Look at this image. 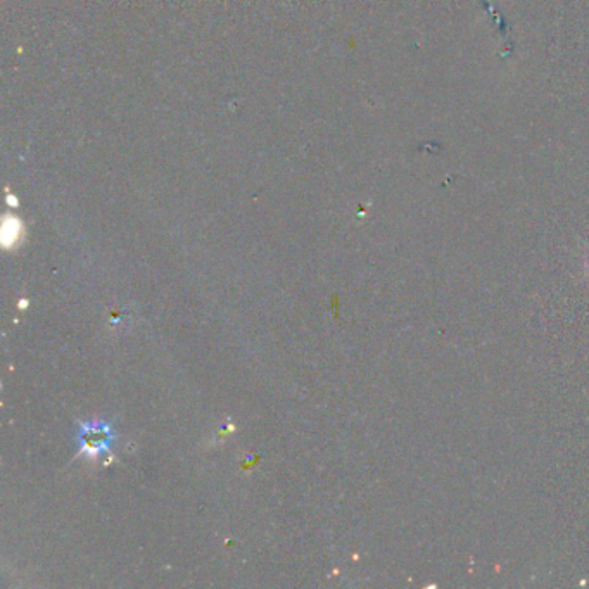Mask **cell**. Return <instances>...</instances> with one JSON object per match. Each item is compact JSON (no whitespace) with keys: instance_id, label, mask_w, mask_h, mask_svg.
I'll return each instance as SVG.
<instances>
[{"instance_id":"1","label":"cell","mask_w":589,"mask_h":589,"mask_svg":"<svg viewBox=\"0 0 589 589\" xmlns=\"http://www.w3.org/2000/svg\"><path fill=\"white\" fill-rule=\"evenodd\" d=\"M113 429L104 422L83 423L78 434L80 448L87 457H98L104 451H109L113 446Z\"/></svg>"}]
</instances>
